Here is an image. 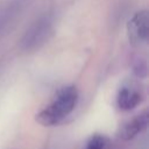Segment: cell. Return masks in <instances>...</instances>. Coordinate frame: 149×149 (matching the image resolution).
I'll use <instances>...</instances> for the list:
<instances>
[{
    "label": "cell",
    "mask_w": 149,
    "mask_h": 149,
    "mask_svg": "<svg viewBox=\"0 0 149 149\" xmlns=\"http://www.w3.org/2000/svg\"><path fill=\"white\" fill-rule=\"evenodd\" d=\"M78 102V91L73 86L62 88L55 99L43 108L37 115L36 120L43 126H55L62 122L76 107Z\"/></svg>",
    "instance_id": "1"
},
{
    "label": "cell",
    "mask_w": 149,
    "mask_h": 149,
    "mask_svg": "<svg viewBox=\"0 0 149 149\" xmlns=\"http://www.w3.org/2000/svg\"><path fill=\"white\" fill-rule=\"evenodd\" d=\"M84 149H108V142L105 136L95 134L88 139Z\"/></svg>",
    "instance_id": "6"
},
{
    "label": "cell",
    "mask_w": 149,
    "mask_h": 149,
    "mask_svg": "<svg viewBox=\"0 0 149 149\" xmlns=\"http://www.w3.org/2000/svg\"><path fill=\"white\" fill-rule=\"evenodd\" d=\"M50 29H51V21L48 16H44L37 20L24 34L21 41L22 49L33 50L38 48L40 44L44 43L45 38L50 33Z\"/></svg>",
    "instance_id": "2"
},
{
    "label": "cell",
    "mask_w": 149,
    "mask_h": 149,
    "mask_svg": "<svg viewBox=\"0 0 149 149\" xmlns=\"http://www.w3.org/2000/svg\"><path fill=\"white\" fill-rule=\"evenodd\" d=\"M141 101V94L129 87H123L118 94V106L120 109L129 111L135 108Z\"/></svg>",
    "instance_id": "5"
},
{
    "label": "cell",
    "mask_w": 149,
    "mask_h": 149,
    "mask_svg": "<svg viewBox=\"0 0 149 149\" xmlns=\"http://www.w3.org/2000/svg\"><path fill=\"white\" fill-rule=\"evenodd\" d=\"M148 121H149V115L147 112H143V113L136 115L130 121H128L127 123L123 125V127L120 130V137L123 140L134 139L136 135H139L147 128Z\"/></svg>",
    "instance_id": "4"
},
{
    "label": "cell",
    "mask_w": 149,
    "mask_h": 149,
    "mask_svg": "<svg viewBox=\"0 0 149 149\" xmlns=\"http://www.w3.org/2000/svg\"><path fill=\"white\" fill-rule=\"evenodd\" d=\"M128 38L132 44L140 45L144 43L149 34V17L146 9L136 12L127 24Z\"/></svg>",
    "instance_id": "3"
}]
</instances>
